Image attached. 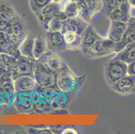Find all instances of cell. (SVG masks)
Returning <instances> with one entry per match:
<instances>
[{
	"label": "cell",
	"mask_w": 135,
	"mask_h": 134,
	"mask_svg": "<svg viewBox=\"0 0 135 134\" xmlns=\"http://www.w3.org/2000/svg\"><path fill=\"white\" fill-rule=\"evenodd\" d=\"M85 75L77 76L66 64L56 72V88L61 91L75 94L83 86Z\"/></svg>",
	"instance_id": "1"
},
{
	"label": "cell",
	"mask_w": 135,
	"mask_h": 134,
	"mask_svg": "<svg viewBox=\"0 0 135 134\" xmlns=\"http://www.w3.org/2000/svg\"><path fill=\"white\" fill-rule=\"evenodd\" d=\"M34 78L37 85L40 87L47 88H56V72L40 58L35 61Z\"/></svg>",
	"instance_id": "2"
},
{
	"label": "cell",
	"mask_w": 135,
	"mask_h": 134,
	"mask_svg": "<svg viewBox=\"0 0 135 134\" xmlns=\"http://www.w3.org/2000/svg\"><path fill=\"white\" fill-rule=\"evenodd\" d=\"M25 22L17 16L8 22V26L3 33L6 38L12 44L19 47L20 44L24 40L28 32Z\"/></svg>",
	"instance_id": "3"
},
{
	"label": "cell",
	"mask_w": 135,
	"mask_h": 134,
	"mask_svg": "<svg viewBox=\"0 0 135 134\" xmlns=\"http://www.w3.org/2000/svg\"><path fill=\"white\" fill-rule=\"evenodd\" d=\"M104 78L110 87L128 75V64L114 57L104 66Z\"/></svg>",
	"instance_id": "4"
},
{
	"label": "cell",
	"mask_w": 135,
	"mask_h": 134,
	"mask_svg": "<svg viewBox=\"0 0 135 134\" xmlns=\"http://www.w3.org/2000/svg\"><path fill=\"white\" fill-rule=\"evenodd\" d=\"M35 16L38 19L40 26L47 30L49 22L53 18H57L62 21L68 19L66 15L61 10V4L59 2H52L50 4L42 9Z\"/></svg>",
	"instance_id": "5"
},
{
	"label": "cell",
	"mask_w": 135,
	"mask_h": 134,
	"mask_svg": "<svg viewBox=\"0 0 135 134\" xmlns=\"http://www.w3.org/2000/svg\"><path fill=\"white\" fill-rule=\"evenodd\" d=\"M115 44L116 43L104 37V38L95 42L91 47L81 49V50L82 53L88 58H102L116 53L114 50Z\"/></svg>",
	"instance_id": "6"
},
{
	"label": "cell",
	"mask_w": 135,
	"mask_h": 134,
	"mask_svg": "<svg viewBox=\"0 0 135 134\" xmlns=\"http://www.w3.org/2000/svg\"><path fill=\"white\" fill-rule=\"evenodd\" d=\"M36 60L21 55L18 58L16 64L9 69L10 77L15 80L20 76H33Z\"/></svg>",
	"instance_id": "7"
},
{
	"label": "cell",
	"mask_w": 135,
	"mask_h": 134,
	"mask_svg": "<svg viewBox=\"0 0 135 134\" xmlns=\"http://www.w3.org/2000/svg\"><path fill=\"white\" fill-rule=\"evenodd\" d=\"M77 3L80 8L79 16L89 23L102 9V0H81Z\"/></svg>",
	"instance_id": "8"
},
{
	"label": "cell",
	"mask_w": 135,
	"mask_h": 134,
	"mask_svg": "<svg viewBox=\"0 0 135 134\" xmlns=\"http://www.w3.org/2000/svg\"><path fill=\"white\" fill-rule=\"evenodd\" d=\"M13 101L16 109L20 113H27L36 110L34 90L17 92Z\"/></svg>",
	"instance_id": "9"
},
{
	"label": "cell",
	"mask_w": 135,
	"mask_h": 134,
	"mask_svg": "<svg viewBox=\"0 0 135 134\" xmlns=\"http://www.w3.org/2000/svg\"><path fill=\"white\" fill-rule=\"evenodd\" d=\"M46 42L48 50L58 54L67 50V44L61 31H47Z\"/></svg>",
	"instance_id": "10"
},
{
	"label": "cell",
	"mask_w": 135,
	"mask_h": 134,
	"mask_svg": "<svg viewBox=\"0 0 135 134\" xmlns=\"http://www.w3.org/2000/svg\"><path fill=\"white\" fill-rule=\"evenodd\" d=\"M112 90L123 96L131 95L135 93V77L127 75L120 78L114 85L110 87Z\"/></svg>",
	"instance_id": "11"
},
{
	"label": "cell",
	"mask_w": 135,
	"mask_h": 134,
	"mask_svg": "<svg viewBox=\"0 0 135 134\" xmlns=\"http://www.w3.org/2000/svg\"><path fill=\"white\" fill-rule=\"evenodd\" d=\"M73 93H67L61 91L58 88H55L51 89V99H50V107L51 110L59 111L65 109L69 105L71 99L69 96Z\"/></svg>",
	"instance_id": "12"
},
{
	"label": "cell",
	"mask_w": 135,
	"mask_h": 134,
	"mask_svg": "<svg viewBox=\"0 0 135 134\" xmlns=\"http://www.w3.org/2000/svg\"><path fill=\"white\" fill-rule=\"evenodd\" d=\"M89 23L80 16L68 18L63 22L61 32L71 31L81 36L82 33L88 28Z\"/></svg>",
	"instance_id": "13"
},
{
	"label": "cell",
	"mask_w": 135,
	"mask_h": 134,
	"mask_svg": "<svg viewBox=\"0 0 135 134\" xmlns=\"http://www.w3.org/2000/svg\"><path fill=\"white\" fill-rule=\"evenodd\" d=\"M135 42V19L130 18L127 22V28L122 40L115 44L114 50L118 53L128 44Z\"/></svg>",
	"instance_id": "14"
},
{
	"label": "cell",
	"mask_w": 135,
	"mask_h": 134,
	"mask_svg": "<svg viewBox=\"0 0 135 134\" xmlns=\"http://www.w3.org/2000/svg\"><path fill=\"white\" fill-rule=\"evenodd\" d=\"M126 28L127 23L120 21L112 20L105 38L115 43L119 42L122 40Z\"/></svg>",
	"instance_id": "15"
},
{
	"label": "cell",
	"mask_w": 135,
	"mask_h": 134,
	"mask_svg": "<svg viewBox=\"0 0 135 134\" xmlns=\"http://www.w3.org/2000/svg\"><path fill=\"white\" fill-rule=\"evenodd\" d=\"M104 36H102L98 33L96 29L89 24L88 28L85 29L81 36V45L80 48H88L94 45L95 42L104 38Z\"/></svg>",
	"instance_id": "16"
},
{
	"label": "cell",
	"mask_w": 135,
	"mask_h": 134,
	"mask_svg": "<svg viewBox=\"0 0 135 134\" xmlns=\"http://www.w3.org/2000/svg\"><path fill=\"white\" fill-rule=\"evenodd\" d=\"M40 59L43 61L55 72L59 71L67 64L58 54L49 50Z\"/></svg>",
	"instance_id": "17"
},
{
	"label": "cell",
	"mask_w": 135,
	"mask_h": 134,
	"mask_svg": "<svg viewBox=\"0 0 135 134\" xmlns=\"http://www.w3.org/2000/svg\"><path fill=\"white\" fill-rule=\"evenodd\" d=\"M130 9L131 5L127 1L110 12L107 17L110 21L116 20L127 23L130 19Z\"/></svg>",
	"instance_id": "18"
},
{
	"label": "cell",
	"mask_w": 135,
	"mask_h": 134,
	"mask_svg": "<svg viewBox=\"0 0 135 134\" xmlns=\"http://www.w3.org/2000/svg\"><path fill=\"white\" fill-rule=\"evenodd\" d=\"M13 84L17 92L31 91L37 87L33 76H20L13 80Z\"/></svg>",
	"instance_id": "19"
},
{
	"label": "cell",
	"mask_w": 135,
	"mask_h": 134,
	"mask_svg": "<svg viewBox=\"0 0 135 134\" xmlns=\"http://www.w3.org/2000/svg\"><path fill=\"white\" fill-rule=\"evenodd\" d=\"M35 36L36 34H34V32L30 30L28 31L27 35L19 46L21 55L34 59L33 56V48Z\"/></svg>",
	"instance_id": "20"
},
{
	"label": "cell",
	"mask_w": 135,
	"mask_h": 134,
	"mask_svg": "<svg viewBox=\"0 0 135 134\" xmlns=\"http://www.w3.org/2000/svg\"><path fill=\"white\" fill-rule=\"evenodd\" d=\"M61 10L68 18L79 16L80 8L79 3L74 0H61L59 2Z\"/></svg>",
	"instance_id": "21"
},
{
	"label": "cell",
	"mask_w": 135,
	"mask_h": 134,
	"mask_svg": "<svg viewBox=\"0 0 135 134\" xmlns=\"http://www.w3.org/2000/svg\"><path fill=\"white\" fill-rule=\"evenodd\" d=\"M117 58L125 62L127 64L135 61V42L128 44L125 46L121 51L116 53L114 56Z\"/></svg>",
	"instance_id": "22"
},
{
	"label": "cell",
	"mask_w": 135,
	"mask_h": 134,
	"mask_svg": "<svg viewBox=\"0 0 135 134\" xmlns=\"http://www.w3.org/2000/svg\"><path fill=\"white\" fill-rule=\"evenodd\" d=\"M48 50L46 40L40 35L36 34L34 39V48H33V56L35 60L40 58Z\"/></svg>",
	"instance_id": "23"
},
{
	"label": "cell",
	"mask_w": 135,
	"mask_h": 134,
	"mask_svg": "<svg viewBox=\"0 0 135 134\" xmlns=\"http://www.w3.org/2000/svg\"><path fill=\"white\" fill-rule=\"evenodd\" d=\"M64 38L67 44V48L71 50L80 48L81 36L71 31H67L62 33Z\"/></svg>",
	"instance_id": "24"
},
{
	"label": "cell",
	"mask_w": 135,
	"mask_h": 134,
	"mask_svg": "<svg viewBox=\"0 0 135 134\" xmlns=\"http://www.w3.org/2000/svg\"><path fill=\"white\" fill-rule=\"evenodd\" d=\"M17 15L15 9L10 4L6 2L1 1L0 3V19L6 22H9L16 17Z\"/></svg>",
	"instance_id": "25"
},
{
	"label": "cell",
	"mask_w": 135,
	"mask_h": 134,
	"mask_svg": "<svg viewBox=\"0 0 135 134\" xmlns=\"http://www.w3.org/2000/svg\"><path fill=\"white\" fill-rule=\"evenodd\" d=\"M127 1L128 0H102L103 6L101 11H102L104 15L108 16L110 12Z\"/></svg>",
	"instance_id": "26"
},
{
	"label": "cell",
	"mask_w": 135,
	"mask_h": 134,
	"mask_svg": "<svg viewBox=\"0 0 135 134\" xmlns=\"http://www.w3.org/2000/svg\"><path fill=\"white\" fill-rule=\"evenodd\" d=\"M53 0H29V6L32 12L36 16Z\"/></svg>",
	"instance_id": "27"
},
{
	"label": "cell",
	"mask_w": 135,
	"mask_h": 134,
	"mask_svg": "<svg viewBox=\"0 0 135 134\" xmlns=\"http://www.w3.org/2000/svg\"><path fill=\"white\" fill-rule=\"evenodd\" d=\"M64 21L57 18H53L49 22L47 31H61Z\"/></svg>",
	"instance_id": "28"
},
{
	"label": "cell",
	"mask_w": 135,
	"mask_h": 134,
	"mask_svg": "<svg viewBox=\"0 0 135 134\" xmlns=\"http://www.w3.org/2000/svg\"><path fill=\"white\" fill-rule=\"evenodd\" d=\"M128 75L135 77V61L128 64Z\"/></svg>",
	"instance_id": "29"
},
{
	"label": "cell",
	"mask_w": 135,
	"mask_h": 134,
	"mask_svg": "<svg viewBox=\"0 0 135 134\" xmlns=\"http://www.w3.org/2000/svg\"><path fill=\"white\" fill-rule=\"evenodd\" d=\"M130 18H134V19H135V7L131 6V9H130Z\"/></svg>",
	"instance_id": "30"
},
{
	"label": "cell",
	"mask_w": 135,
	"mask_h": 134,
	"mask_svg": "<svg viewBox=\"0 0 135 134\" xmlns=\"http://www.w3.org/2000/svg\"><path fill=\"white\" fill-rule=\"evenodd\" d=\"M128 2L130 3L131 6L135 7V0H128Z\"/></svg>",
	"instance_id": "31"
},
{
	"label": "cell",
	"mask_w": 135,
	"mask_h": 134,
	"mask_svg": "<svg viewBox=\"0 0 135 134\" xmlns=\"http://www.w3.org/2000/svg\"><path fill=\"white\" fill-rule=\"evenodd\" d=\"M5 35H4V33L3 32L0 31V39L2 38H3V37H4Z\"/></svg>",
	"instance_id": "32"
},
{
	"label": "cell",
	"mask_w": 135,
	"mask_h": 134,
	"mask_svg": "<svg viewBox=\"0 0 135 134\" xmlns=\"http://www.w3.org/2000/svg\"><path fill=\"white\" fill-rule=\"evenodd\" d=\"M54 2H61V0H53Z\"/></svg>",
	"instance_id": "33"
}]
</instances>
